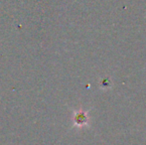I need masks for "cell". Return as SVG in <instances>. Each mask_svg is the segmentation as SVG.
<instances>
[{
  "label": "cell",
  "instance_id": "cell-1",
  "mask_svg": "<svg viewBox=\"0 0 146 145\" xmlns=\"http://www.w3.org/2000/svg\"><path fill=\"white\" fill-rule=\"evenodd\" d=\"M76 121L78 124H86L88 121V114L87 112L81 111L76 115Z\"/></svg>",
  "mask_w": 146,
  "mask_h": 145
}]
</instances>
